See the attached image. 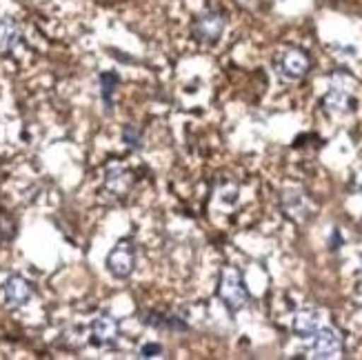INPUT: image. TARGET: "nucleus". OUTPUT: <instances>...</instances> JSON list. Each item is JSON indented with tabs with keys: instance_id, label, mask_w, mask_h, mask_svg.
I'll return each mask as SVG.
<instances>
[{
	"instance_id": "4",
	"label": "nucleus",
	"mask_w": 362,
	"mask_h": 360,
	"mask_svg": "<svg viewBox=\"0 0 362 360\" xmlns=\"http://www.w3.org/2000/svg\"><path fill=\"white\" fill-rule=\"evenodd\" d=\"M309 67H311V60L300 50H287L278 58V71L285 78H289V81H300L309 71Z\"/></svg>"
},
{
	"instance_id": "10",
	"label": "nucleus",
	"mask_w": 362,
	"mask_h": 360,
	"mask_svg": "<svg viewBox=\"0 0 362 360\" xmlns=\"http://www.w3.org/2000/svg\"><path fill=\"white\" fill-rule=\"evenodd\" d=\"M322 105L329 109L332 114H344V112H349V109H354V98L349 96V91L347 89H342V87H332L327 91V96L322 100Z\"/></svg>"
},
{
	"instance_id": "1",
	"label": "nucleus",
	"mask_w": 362,
	"mask_h": 360,
	"mask_svg": "<svg viewBox=\"0 0 362 360\" xmlns=\"http://www.w3.org/2000/svg\"><path fill=\"white\" fill-rule=\"evenodd\" d=\"M218 296H220V301L225 303V307L229 311H233V314L247 305L249 294H247V287H245V280H243L240 272L235 267H225L223 274H220Z\"/></svg>"
},
{
	"instance_id": "17",
	"label": "nucleus",
	"mask_w": 362,
	"mask_h": 360,
	"mask_svg": "<svg viewBox=\"0 0 362 360\" xmlns=\"http://www.w3.org/2000/svg\"><path fill=\"white\" fill-rule=\"evenodd\" d=\"M11 236H13V225L9 221H5V218H0V243L9 240Z\"/></svg>"
},
{
	"instance_id": "3",
	"label": "nucleus",
	"mask_w": 362,
	"mask_h": 360,
	"mask_svg": "<svg viewBox=\"0 0 362 360\" xmlns=\"http://www.w3.org/2000/svg\"><path fill=\"white\" fill-rule=\"evenodd\" d=\"M225 16L220 11H207V13H200L198 18L194 21V36L200 40V42H207V45H214L220 40L225 31Z\"/></svg>"
},
{
	"instance_id": "2",
	"label": "nucleus",
	"mask_w": 362,
	"mask_h": 360,
	"mask_svg": "<svg viewBox=\"0 0 362 360\" xmlns=\"http://www.w3.org/2000/svg\"><path fill=\"white\" fill-rule=\"evenodd\" d=\"M136 245L129 238H122L107 256V269L114 278H129L136 269Z\"/></svg>"
},
{
	"instance_id": "8",
	"label": "nucleus",
	"mask_w": 362,
	"mask_h": 360,
	"mask_svg": "<svg viewBox=\"0 0 362 360\" xmlns=\"http://www.w3.org/2000/svg\"><path fill=\"white\" fill-rule=\"evenodd\" d=\"M132 185H134V174L127 169V167H120V165H112V167H107L105 171V192H109L112 196H124L129 190H132Z\"/></svg>"
},
{
	"instance_id": "6",
	"label": "nucleus",
	"mask_w": 362,
	"mask_h": 360,
	"mask_svg": "<svg viewBox=\"0 0 362 360\" xmlns=\"http://www.w3.org/2000/svg\"><path fill=\"white\" fill-rule=\"evenodd\" d=\"M34 296V289H31L29 280H25L23 276H9L3 285V298L5 305L9 309H18L23 305H27Z\"/></svg>"
},
{
	"instance_id": "16",
	"label": "nucleus",
	"mask_w": 362,
	"mask_h": 360,
	"mask_svg": "<svg viewBox=\"0 0 362 360\" xmlns=\"http://www.w3.org/2000/svg\"><path fill=\"white\" fill-rule=\"evenodd\" d=\"M158 354H163V347L158 345V342H147V345L140 349V358H153Z\"/></svg>"
},
{
	"instance_id": "12",
	"label": "nucleus",
	"mask_w": 362,
	"mask_h": 360,
	"mask_svg": "<svg viewBox=\"0 0 362 360\" xmlns=\"http://www.w3.org/2000/svg\"><path fill=\"white\" fill-rule=\"evenodd\" d=\"M282 205H285V211L291 218H296V221H305V218H307L309 205H307V200H305L303 194H298V192L285 194V198H282Z\"/></svg>"
},
{
	"instance_id": "9",
	"label": "nucleus",
	"mask_w": 362,
	"mask_h": 360,
	"mask_svg": "<svg viewBox=\"0 0 362 360\" xmlns=\"http://www.w3.org/2000/svg\"><path fill=\"white\" fill-rule=\"evenodd\" d=\"M320 330V314L318 311H313V309H303V311H298V314L293 316V332L298 336H313Z\"/></svg>"
},
{
	"instance_id": "11",
	"label": "nucleus",
	"mask_w": 362,
	"mask_h": 360,
	"mask_svg": "<svg viewBox=\"0 0 362 360\" xmlns=\"http://www.w3.org/2000/svg\"><path fill=\"white\" fill-rule=\"evenodd\" d=\"M21 42V25L9 16L0 18V54H9Z\"/></svg>"
},
{
	"instance_id": "5",
	"label": "nucleus",
	"mask_w": 362,
	"mask_h": 360,
	"mask_svg": "<svg viewBox=\"0 0 362 360\" xmlns=\"http://www.w3.org/2000/svg\"><path fill=\"white\" fill-rule=\"evenodd\" d=\"M120 336V325L114 316H98L91 323V345L96 347H112Z\"/></svg>"
},
{
	"instance_id": "13",
	"label": "nucleus",
	"mask_w": 362,
	"mask_h": 360,
	"mask_svg": "<svg viewBox=\"0 0 362 360\" xmlns=\"http://www.w3.org/2000/svg\"><path fill=\"white\" fill-rule=\"evenodd\" d=\"M147 325L151 327H160V330H187V323H182L178 316H163V314H151L147 318Z\"/></svg>"
},
{
	"instance_id": "15",
	"label": "nucleus",
	"mask_w": 362,
	"mask_h": 360,
	"mask_svg": "<svg viewBox=\"0 0 362 360\" xmlns=\"http://www.w3.org/2000/svg\"><path fill=\"white\" fill-rule=\"evenodd\" d=\"M122 138L129 147H140V129H136L134 124H127V127H124Z\"/></svg>"
},
{
	"instance_id": "7",
	"label": "nucleus",
	"mask_w": 362,
	"mask_h": 360,
	"mask_svg": "<svg viewBox=\"0 0 362 360\" xmlns=\"http://www.w3.org/2000/svg\"><path fill=\"white\" fill-rule=\"evenodd\" d=\"M342 352V338L336 330H318L313 334V345L309 354L313 358H336Z\"/></svg>"
},
{
	"instance_id": "14",
	"label": "nucleus",
	"mask_w": 362,
	"mask_h": 360,
	"mask_svg": "<svg viewBox=\"0 0 362 360\" xmlns=\"http://www.w3.org/2000/svg\"><path fill=\"white\" fill-rule=\"evenodd\" d=\"M100 85H103V100H105V105H112V93L118 87V76L116 74H103L100 76Z\"/></svg>"
}]
</instances>
